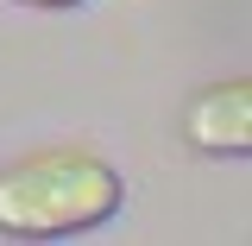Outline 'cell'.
Returning <instances> with one entry per match:
<instances>
[{
	"label": "cell",
	"instance_id": "3957f363",
	"mask_svg": "<svg viewBox=\"0 0 252 246\" xmlns=\"http://www.w3.org/2000/svg\"><path fill=\"white\" fill-rule=\"evenodd\" d=\"M32 6H82V0H32Z\"/></svg>",
	"mask_w": 252,
	"mask_h": 246
},
{
	"label": "cell",
	"instance_id": "7a4b0ae2",
	"mask_svg": "<svg viewBox=\"0 0 252 246\" xmlns=\"http://www.w3.org/2000/svg\"><path fill=\"white\" fill-rule=\"evenodd\" d=\"M183 139L215 158H246L252 152V82H215L183 107Z\"/></svg>",
	"mask_w": 252,
	"mask_h": 246
},
{
	"label": "cell",
	"instance_id": "6da1fadb",
	"mask_svg": "<svg viewBox=\"0 0 252 246\" xmlns=\"http://www.w3.org/2000/svg\"><path fill=\"white\" fill-rule=\"evenodd\" d=\"M120 171L94 152H38L0 171V234L63 240L120 215Z\"/></svg>",
	"mask_w": 252,
	"mask_h": 246
}]
</instances>
